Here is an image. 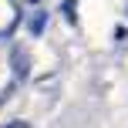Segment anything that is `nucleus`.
<instances>
[{
	"label": "nucleus",
	"mask_w": 128,
	"mask_h": 128,
	"mask_svg": "<svg viewBox=\"0 0 128 128\" xmlns=\"http://www.w3.org/2000/svg\"><path fill=\"white\" fill-rule=\"evenodd\" d=\"M14 74H17V78L27 74V54L24 51H14Z\"/></svg>",
	"instance_id": "obj_1"
},
{
	"label": "nucleus",
	"mask_w": 128,
	"mask_h": 128,
	"mask_svg": "<svg viewBox=\"0 0 128 128\" xmlns=\"http://www.w3.org/2000/svg\"><path fill=\"white\" fill-rule=\"evenodd\" d=\"M74 4H78V0H64V14H68V20H74Z\"/></svg>",
	"instance_id": "obj_3"
},
{
	"label": "nucleus",
	"mask_w": 128,
	"mask_h": 128,
	"mask_svg": "<svg viewBox=\"0 0 128 128\" xmlns=\"http://www.w3.org/2000/svg\"><path fill=\"white\" fill-rule=\"evenodd\" d=\"M30 4H40V0H30Z\"/></svg>",
	"instance_id": "obj_5"
},
{
	"label": "nucleus",
	"mask_w": 128,
	"mask_h": 128,
	"mask_svg": "<svg viewBox=\"0 0 128 128\" xmlns=\"http://www.w3.org/2000/svg\"><path fill=\"white\" fill-rule=\"evenodd\" d=\"M4 128H24V125H20V122H14V125H4Z\"/></svg>",
	"instance_id": "obj_4"
},
{
	"label": "nucleus",
	"mask_w": 128,
	"mask_h": 128,
	"mask_svg": "<svg viewBox=\"0 0 128 128\" xmlns=\"http://www.w3.org/2000/svg\"><path fill=\"white\" fill-rule=\"evenodd\" d=\"M44 24H47V17H44V14H34V17L27 20V27H30V34H40V30H44Z\"/></svg>",
	"instance_id": "obj_2"
}]
</instances>
